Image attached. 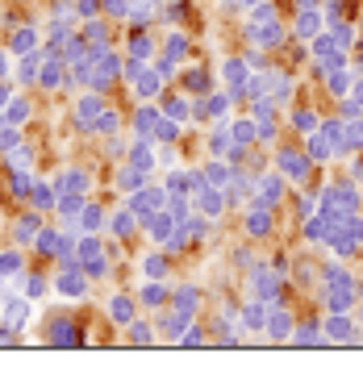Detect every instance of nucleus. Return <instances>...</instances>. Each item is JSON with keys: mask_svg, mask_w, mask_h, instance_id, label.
Segmentation results:
<instances>
[{"mask_svg": "<svg viewBox=\"0 0 363 367\" xmlns=\"http://www.w3.org/2000/svg\"><path fill=\"white\" fill-rule=\"evenodd\" d=\"M38 234H42V217H38V209H34V213H21V217H17V226H13V242H17V246H34Z\"/></svg>", "mask_w": 363, "mask_h": 367, "instance_id": "nucleus-12", "label": "nucleus"}, {"mask_svg": "<svg viewBox=\"0 0 363 367\" xmlns=\"http://www.w3.org/2000/svg\"><path fill=\"white\" fill-rule=\"evenodd\" d=\"M0 318L8 321L13 330H21V325H25V318H30V296H13V301H4Z\"/></svg>", "mask_w": 363, "mask_h": 367, "instance_id": "nucleus-18", "label": "nucleus"}, {"mask_svg": "<svg viewBox=\"0 0 363 367\" xmlns=\"http://www.w3.org/2000/svg\"><path fill=\"white\" fill-rule=\"evenodd\" d=\"M84 272H88V279H100V275L109 272V259H105V255H96V259H84Z\"/></svg>", "mask_w": 363, "mask_h": 367, "instance_id": "nucleus-53", "label": "nucleus"}, {"mask_svg": "<svg viewBox=\"0 0 363 367\" xmlns=\"http://www.w3.org/2000/svg\"><path fill=\"white\" fill-rule=\"evenodd\" d=\"M330 155H334V142H330L326 134L309 138V159H318V163H321V159H330Z\"/></svg>", "mask_w": 363, "mask_h": 367, "instance_id": "nucleus-47", "label": "nucleus"}, {"mask_svg": "<svg viewBox=\"0 0 363 367\" xmlns=\"http://www.w3.org/2000/svg\"><path fill=\"white\" fill-rule=\"evenodd\" d=\"M30 200H34V209H38V213H50V209L59 205V192H54L50 184H34V192H30Z\"/></svg>", "mask_w": 363, "mask_h": 367, "instance_id": "nucleus-31", "label": "nucleus"}, {"mask_svg": "<svg viewBox=\"0 0 363 367\" xmlns=\"http://www.w3.org/2000/svg\"><path fill=\"white\" fill-rule=\"evenodd\" d=\"M117 126H121V113L117 109H100V117H96V126H92V134L96 138H109V134H117Z\"/></svg>", "mask_w": 363, "mask_h": 367, "instance_id": "nucleus-28", "label": "nucleus"}, {"mask_svg": "<svg viewBox=\"0 0 363 367\" xmlns=\"http://www.w3.org/2000/svg\"><path fill=\"white\" fill-rule=\"evenodd\" d=\"M246 234H251V238H263V234H272V213H268V205H251Z\"/></svg>", "mask_w": 363, "mask_h": 367, "instance_id": "nucleus-22", "label": "nucleus"}, {"mask_svg": "<svg viewBox=\"0 0 363 367\" xmlns=\"http://www.w3.org/2000/svg\"><path fill=\"white\" fill-rule=\"evenodd\" d=\"M21 267H25L21 246H17V251H0V275H4V279H21Z\"/></svg>", "mask_w": 363, "mask_h": 367, "instance_id": "nucleus-29", "label": "nucleus"}, {"mask_svg": "<svg viewBox=\"0 0 363 367\" xmlns=\"http://www.w3.org/2000/svg\"><path fill=\"white\" fill-rule=\"evenodd\" d=\"M268 334H272L275 342L292 338V318H288V309H268Z\"/></svg>", "mask_w": 363, "mask_h": 367, "instance_id": "nucleus-23", "label": "nucleus"}, {"mask_svg": "<svg viewBox=\"0 0 363 367\" xmlns=\"http://www.w3.org/2000/svg\"><path fill=\"white\" fill-rule=\"evenodd\" d=\"M176 342H180V347H201V342H205V330L188 321V325H184V334H180V338H176Z\"/></svg>", "mask_w": 363, "mask_h": 367, "instance_id": "nucleus-51", "label": "nucleus"}, {"mask_svg": "<svg viewBox=\"0 0 363 367\" xmlns=\"http://www.w3.org/2000/svg\"><path fill=\"white\" fill-rule=\"evenodd\" d=\"M100 8H105V17H113V21H130V0H100Z\"/></svg>", "mask_w": 363, "mask_h": 367, "instance_id": "nucleus-48", "label": "nucleus"}, {"mask_svg": "<svg viewBox=\"0 0 363 367\" xmlns=\"http://www.w3.org/2000/svg\"><path fill=\"white\" fill-rule=\"evenodd\" d=\"M17 342H21V330H13V325L4 321V325H0V347H17Z\"/></svg>", "mask_w": 363, "mask_h": 367, "instance_id": "nucleus-57", "label": "nucleus"}, {"mask_svg": "<svg viewBox=\"0 0 363 367\" xmlns=\"http://www.w3.org/2000/svg\"><path fill=\"white\" fill-rule=\"evenodd\" d=\"M230 138H234V142H242V146H251V142L259 138V126H255V117H251V121H230Z\"/></svg>", "mask_w": 363, "mask_h": 367, "instance_id": "nucleus-37", "label": "nucleus"}, {"mask_svg": "<svg viewBox=\"0 0 363 367\" xmlns=\"http://www.w3.org/2000/svg\"><path fill=\"white\" fill-rule=\"evenodd\" d=\"M192 196H196V209H201L205 217H222V209H226V188L205 184V188H196Z\"/></svg>", "mask_w": 363, "mask_h": 367, "instance_id": "nucleus-9", "label": "nucleus"}, {"mask_svg": "<svg viewBox=\"0 0 363 367\" xmlns=\"http://www.w3.org/2000/svg\"><path fill=\"white\" fill-rule=\"evenodd\" d=\"M100 13V0H76V17H84V21H92Z\"/></svg>", "mask_w": 363, "mask_h": 367, "instance_id": "nucleus-56", "label": "nucleus"}, {"mask_svg": "<svg viewBox=\"0 0 363 367\" xmlns=\"http://www.w3.org/2000/svg\"><path fill=\"white\" fill-rule=\"evenodd\" d=\"M213 88V80H209V71H201V67H192L188 76H184V92H196V96H205V92Z\"/></svg>", "mask_w": 363, "mask_h": 367, "instance_id": "nucleus-36", "label": "nucleus"}, {"mask_svg": "<svg viewBox=\"0 0 363 367\" xmlns=\"http://www.w3.org/2000/svg\"><path fill=\"white\" fill-rule=\"evenodd\" d=\"M142 275L146 279H163L167 275V255H146L142 259Z\"/></svg>", "mask_w": 363, "mask_h": 367, "instance_id": "nucleus-41", "label": "nucleus"}, {"mask_svg": "<svg viewBox=\"0 0 363 367\" xmlns=\"http://www.w3.org/2000/svg\"><path fill=\"white\" fill-rule=\"evenodd\" d=\"M100 109H105L100 92H88V96H80V100H76V126H80V130H88V134H92V126H96Z\"/></svg>", "mask_w": 363, "mask_h": 367, "instance_id": "nucleus-11", "label": "nucleus"}, {"mask_svg": "<svg viewBox=\"0 0 363 367\" xmlns=\"http://www.w3.org/2000/svg\"><path fill=\"white\" fill-rule=\"evenodd\" d=\"M280 196H284V180L272 176V172H263V176L255 180V196H251V205H280Z\"/></svg>", "mask_w": 363, "mask_h": 367, "instance_id": "nucleus-10", "label": "nucleus"}, {"mask_svg": "<svg viewBox=\"0 0 363 367\" xmlns=\"http://www.w3.org/2000/svg\"><path fill=\"white\" fill-rule=\"evenodd\" d=\"M80 226L88 229V234H96V229L105 226V209H100V205H84V213H80Z\"/></svg>", "mask_w": 363, "mask_h": 367, "instance_id": "nucleus-40", "label": "nucleus"}, {"mask_svg": "<svg viewBox=\"0 0 363 367\" xmlns=\"http://www.w3.org/2000/svg\"><path fill=\"white\" fill-rule=\"evenodd\" d=\"M351 334H355V325L343 318V313H334V318L326 321V338H330V342H355Z\"/></svg>", "mask_w": 363, "mask_h": 367, "instance_id": "nucleus-27", "label": "nucleus"}, {"mask_svg": "<svg viewBox=\"0 0 363 367\" xmlns=\"http://www.w3.org/2000/svg\"><path fill=\"white\" fill-rule=\"evenodd\" d=\"M25 117H30V100L13 96V100L4 104V121H8V126H25Z\"/></svg>", "mask_w": 363, "mask_h": 367, "instance_id": "nucleus-34", "label": "nucleus"}, {"mask_svg": "<svg viewBox=\"0 0 363 367\" xmlns=\"http://www.w3.org/2000/svg\"><path fill=\"white\" fill-rule=\"evenodd\" d=\"M88 188H92V180H88V172H80V167H67L54 180V192H80V196H88Z\"/></svg>", "mask_w": 363, "mask_h": 367, "instance_id": "nucleus-14", "label": "nucleus"}, {"mask_svg": "<svg viewBox=\"0 0 363 367\" xmlns=\"http://www.w3.org/2000/svg\"><path fill=\"white\" fill-rule=\"evenodd\" d=\"M42 54H46V50H42ZM38 84H42L46 92H59V88H67V84H71V76H67V63H63L59 54H46V59H42Z\"/></svg>", "mask_w": 363, "mask_h": 367, "instance_id": "nucleus-4", "label": "nucleus"}, {"mask_svg": "<svg viewBox=\"0 0 363 367\" xmlns=\"http://www.w3.org/2000/svg\"><path fill=\"white\" fill-rule=\"evenodd\" d=\"M34 176H30V172H25V167H17V172H8V188H13V196H30V192H34Z\"/></svg>", "mask_w": 363, "mask_h": 367, "instance_id": "nucleus-38", "label": "nucleus"}, {"mask_svg": "<svg viewBox=\"0 0 363 367\" xmlns=\"http://www.w3.org/2000/svg\"><path fill=\"white\" fill-rule=\"evenodd\" d=\"M180 138V121H172V117H163L159 113V126H155V142H176Z\"/></svg>", "mask_w": 363, "mask_h": 367, "instance_id": "nucleus-45", "label": "nucleus"}, {"mask_svg": "<svg viewBox=\"0 0 363 367\" xmlns=\"http://www.w3.org/2000/svg\"><path fill=\"white\" fill-rule=\"evenodd\" d=\"M138 226H142V217H138L130 205H126V209H117V213L109 217V229H113V238H130Z\"/></svg>", "mask_w": 363, "mask_h": 367, "instance_id": "nucleus-15", "label": "nucleus"}, {"mask_svg": "<svg viewBox=\"0 0 363 367\" xmlns=\"http://www.w3.org/2000/svg\"><path fill=\"white\" fill-rule=\"evenodd\" d=\"M230 176H234V167H230L226 159H213V163L205 167V184H213V188H226Z\"/></svg>", "mask_w": 363, "mask_h": 367, "instance_id": "nucleus-32", "label": "nucleus"}, {"mask_svg": "<svg viewBox=\"0 0 363 367\" xmlns=\"http://www.w3.org/2000/svg\"><path fill=\"white\" fill-rule=\"evenodd\" d=\"M167 305H172L176 313H184V318H192V313H196V305H201V292H196L192 284H184V288L172 292V301H167Z\"/></svg>", "mask_w": 363, "mask_h": 367, "instance_id": "nucleus-16", "label": "nucleus"}, {"mask_svg": "<svg viewBox=\"0 0 363 367\" xmlns=\"http://www.w3.org/2000/svg\"><path fill=\"white\" fill-rule=\"evenodd\" d=\"M318 13H314V8H301V17H297V34H301V38H314V34H318Z\"/></svg>", "mask_w": 363, "mask_h": 367, "instance_id": "nucleus-46", "label": "nucleus"}, {"mask_svg": "<svg viewBox=\"0 0 363 367\" xmlns=\"http://www.w3.org/2000/svg\"><path fill=\"white\" fill-rule=\"evenodd\" d=\"M138 301H142L146 309H163V305L172 301V292H167V284H159V279H146V288L138 292Z\"/></svg>", "mask_w": 363, "mask_h": 367, "instance_id": "nucleus-19", "label": "nucleus"}, {"mask_svg": "<svg viewBox=\"0 0 363 367\" xmlns=\"http://www.w3.org/2000/svg\"><path fill=\"white\" fill-rule=\"evenodd\" d=\"M150 54H155V42L146 34H134L130 38V59H150Z\"/></svg>", "mask_w": 363, "mask_h": 367, "instance_id": "nucleus-49", "label": "nucleus"}, {"mask_svg": "<svg viewBox=\"0 0 363 367\" xmlns=\"http://www.w3.org/2000/svg\"><path fill=\"white\" fill-rule=\"evenodd\" d=\"M42 50H30V54H21V63H17V84H38V71H42Z\"/></svg>", "mask_w": 363, "mask_h": 367, "instance_id": "nucleus-17", "label": "nucleus"}, {"mask_svg": "<svg viewBox=\"0 0 363 367\" xmlns=\"http://www.w3.org/2000/svg\"><path fill=\"white\" fill-rule=\"evenodd\" d=\"M159 113H163V109H155V104H142V109L134 113V134H138V138H155Z\"/></svg>", "mask_w": 363, "mask_h": 367, "instance_id": "nucleus-20", "label": "nucleus"}, {"mask_svg": "<svg viewBox=\"0 0 363 367\" xmlns=\"http://www.w3.org/2000/svg\"><path fill=\"white\" fill-rule=\"evenodd\" d=\"M251 292H255L259 301L275 305V301H280V275L268 272V267H255V272H251Z\"/></svg>", "mask_w": 363, "mask_h": 367, "instance_id": "nucleus-7", "label": "nucleus"}, {"mask_svg": "<svg viewBox=\"0 0 363 367\" xmlns=\"http://www.w3.org/2000/svg\"><path fill=\"white\" fill-rule=\"evenodd\" d=\"M21 142V126H0V155H8Z\"/></svg>", "mask_w": 363, "mask_h": 367, "instance_id": "nucleus-50", "label": "nucleus"}, {"mask_svg": "<svg viewBox=\"0 0 363 367\" xmlns=\"http://www.w3.org/2000/svg\"><path fill=\"white\" fill-rule=\"evenodd\" d=\"M280 167H284V176H288V180H309V172H314L309 155H301V150H292V146H284V150H280Z\"/></svg>", "mask_w": 363, "mask_h": 367, "instance_id": "nucleus-8", "label": "nucleus"}, {"mask_svg": "<svg viewBox=\"0 0 363 367\" xmlns=\"http://www.w3.org/2000/svg\"><path fill=\"white\" fill-rule=\"evenodd\" d=\"M46 342H50V347H84L88 338H84V330L71 318H54L50 330H46Z\"/></svg>", "mask_w": 363, "mask_h": 367, "instance_id": "nucleus-3", "label": "nucleus"}, {"mask_svg": "<svg viewBox=\"0 0 363 367\" xmlns=\"http://www.w3.org/2000/svg\"><path fill=\"white\" fill-rule=\"evenodd\" d=\"M321 334H326V330H318L314 321H305V325H297V330H292V338H297L301 347H318V342H321Z\"/></svg>", "mask_w": 363, "mask_h": 367, "instance_id": "nucleus-42", "label": "nucleus"}, {"mask_svg": "<svg viewBox=\"0 0 363 367\" xmlns=\"http://www.w3.org/2000/svg\"><path fill=\"white\" fill-rule=\"evenodd\" d=\"M230 142H234V138H230V126L226 130H213V134H209V155H213V159H226Z\"/></svg>", "mask_w": 363, "mask_h": 367, "instance_id": "nucleus-43", "label": "nucleus"}, {"mask_svg": "<svg viewBox=\"0 0 363 367\" xmlns=\"http://www.w3.org/2000/svg\"><path fill=\"white\" fill-rule=\"evenodd\" d=\"M142 226H146V234H150V242H167L172 238V229H176V217H172V209L163 205V209H155L150 217H142Z\"/></svg>", "mask_w": 363, "mask_h": 367, "instance_id": "nucleus-6", "label": "nucleus"}, {"mask_svg": "<svg viewBox=\"0 0 363 367\" xmlns=\"http://www.w3.org/2000/svg\"><path fill=\"white\" fill-rule=\"evenodd\" d=\"M205 104H209V117H226V109H230V92H213V96H209Z\"/></svg>", "mask_w": 363, "mask_h": 367, "instance_id": "nucleus-52", "label": "nucleus"}, {"mask_svg": "<svg viewBox=\"0 0 363 367\" xmlns=\"http://www.w3.org/2000/svg\"><path fill=\"white\" fill-rule=\"evenodd\" d=\"M142 184H146V172L134 167V163H126V167L117 172V188H121V192H138Z\"/></svg>", "mask_w": 363, "mask_h": 367, "instance_id": "nucleus-30", "label": "nucleus"}, {"mask_svg": "<svg viewBox=\"0 0 363 367\" xmlns=\"http://www.w3.org/2000/svg\"><path fill=\"white\" fill-rule=\"evenodd\" d=\"M8 50H13V54H30V50H38V30H34V25H21V30H13V38H8Z\"/></svg>", "mask_w": 363, "mask_h": 367, "instance_id": "nucleus-24", "label": "nucleus"}, {"mask_svg": "<svg viewBox=\"0 0 363 367\" xmlns=\"http://www.w3.org/2000/svg\"><path fill=\"white\" fill-rule=\"evenodd\" d=\"M134 318H138V301L134 296H113V301H109V321H113V325L126 330Z\"/></svg>", "mask_w": 363, "mask_h": 367, "instance_id": "nucleus-13", "label": "nucleus"}, {"mask_svg": "<svg viewBox=\"0 0 363 367\" xmlns=\"http://www.w3.org/2000/svg\"><path fill=\"white\" fill-rule=\"evenodd\" d=\"M76 238H80V234L42 229V234H38V242H34V251H38V255H50V259H71V255H76Z\"/></svg>", "mask_w": 363, "mask_h": 367, "instance_id": "nucleus-1", "label": "nucleus"}, {"mask_svg": "<svg viewBox=\"0 0 363 367\" xmlns=\"http://www.w3.org/2000/svg\"><path fill=\"white\" fill-rule=\"evenodd\" d=\"M188 50H192V46H188V34H180V30H172V34H167V42H163V54L180 63V59H188Z\"/></svg>", "mask_w": 363, "mask_h": 367, "instance_id": "nucleus-33", "label": "nucleus"}, {"mask_svg": "<svg viewBox=\"0 0 363 367\" xmlns=\"http://www.w3.org/2000/svg\"><path fill=\"white\" fill-rule=\"evenodd\" d=\"M292 126H297V130H314V126H318V113H309V109H297V113H292Z\"/></svg>", "mask_w": 363, "mask_h": 367, "instance_id": "nucleus-55", "label": "nucleus"}, {"mask_svg": "<svg viewBox=\"0 0 363 367\" xmlns=\"http://www.w3.org/2000/svg\"><path fill=\"white\" fill-rule=\"evenodd\" d=\"M242 325H246V330H268V301L255 296V301L242 309Z\"/></svg>", "mask_w": 363, "mask_h": 367, "instance_id": "nucleus-26", "label": "nucleus"}, {"mask_svg": "<svg viewBox=\"0 0 363 367\" xmlns=\"http://www.w3.org/2000/svg\"><path fill=\"white\" fill-rule=\"evenodd\" d=\"M46 288H50V284H46V279H42V275H38V272L21 275V292H25V296H30V301H38V296H42Z\"/></svg>", "mask_w": 363, "mask_h": 367, "instance_id": "nucleus-44", "label": "nucleus"}, {"mask_svg": "<svg viewBox=\"0 0 363 367\" xmlns=\"http://www.w3.org/2000/svg\"><path fill=\"white\" fill-rule=\"evenodd\" d=\"M4 76H8V54L0 50V80H4Z\"/></svg>", "mask_w": 363, "mask_h": 367, "instance_id": "nucleus-58", "label": "nucleus"}, {"mask_svg": "<svg viewBox=\"0 0 363 367\" xmlns=\"http://www.w3.org/2000/svg\"><path fill=\"white\" fill-rule=\"evenodd\" d=\"M159 109H163V117H172V121H188V117H192V100L180 96V92H176V96H163Z\"/></svg>", "mask_w": 363, "mask_h": 367, "instance_id": "nucleus-21", "label": "nucleus"}, {"mask_svg": "<svg viewBox=\"0 0 363 367\" xmlns=\"http://www.w3.org/2000/svg\"><path fill=\"white\" fill-rule=\"evenodd\" d=\"M126 205L134 209L138 217H150L155 209H163V205H167V188H159V184H150V188H146V184H142L138 192H130V200H126Z\"/></svg>", "mask_w": 363, "mask_h": 367, "instance_id": "nucleus-2", "label": "nucleus"}, {"mask_svg": "<svg viewBox=\"0 0 363 367\" xmlns=\"http://www.w3.org/2000/svg\"><path fill=\"white\" fill-rule=\"evenodd\" d=\"M126 334H130L134 347H150V342H155V325H146V321H138V318L126 325Z\"/></svg>", "mask_w": 363, "mask_h": 367, "instance_id": "nucleus-39", "label": "nucleus"}, {"mask_svg": "<svg viewBox=\"0 0 363 367\" xmlns=\"http://www.w3.org/2000/svg\"><path fill=\"white\" fill-rule=\"evenodd\" d=\"M0 309H4V301H0Z\"/></svg>", "mask_w": 363, "mask_h": 367, "instance_id": "nucleus-61", "label": "nucleus"}, {"mask_svg": "<svg viewBox=\"0 0 363 367\" xmlns=\"http://www.w3.org/2000/svg\"><path fill=\"white\" fill-rule=\"evenodd\" d=\"M134 88H138V96H146V100H150L155 92L163 88V71H159V67H142V71H138V80H134Z\"/></svg>", "mask_w": 363, "mask_h": 367, "instance_id": "nucleus-25", "label": "nucleus"}, {"mask_svg": "<svg viewBox=\"0 0 363 367\" xmlns=\"http://www.w3.org/2000/svg\"><path fill=\"white\" fill-rule=\"evenodd\" d=\"M4 104H8V84H0V113H4Z\"/></svg>", "mask_w": 363, "mask_h": 367, "instance_id": "nucleus-59", "label": "nucleus"}, {"mask_svg": "<svg viewBox=\"0 0 363 367\" xmlns=\"http://www.w3.org/2000/svg\"><path fill=\"white\" fill-rule=\"evenodd\" d=\"M126 163H134V167H142L146 176H150V172H159V155H155V138H138V142H130V155H126Z\"/></svg>", "mask_w": 363, "mask_h": 367, "instance_id": "nucleus-5", "label": "nucleus"}, {"mask_svg": "<svg viewBox=\"0 0 363 367\" xmlns=\"http://www.w3.org/2000/svg\"><path fill=\"white\" fill-rule=\"evenodd\" d=\"M251 4H259V0H251Z\"/></svg>", "mask_w": 363, "mask_h": 367, "instance_id": "nucleus-60", "label": "nucleus"}, {"mask_svg": "<svg viewBox=\"0 0 363 367\" xmlns=\"http://www.w3.org/2000/svg\"><path fill=\"white\" fill-rule=\"evenodd\" d=\"M163 188H167V196H172V192H192V188H188V176H180V172L163 176Z\"/></svg>", "mask_w": 363, "mask_h": 367, "instance_id": "nucleus-54", "label": "nucleus"}, {"mask_svg": "<svg viewBox=\"0 0 363 367\" xmlns=\"http://www.w3.org/2000/svg\"><path fill=\"white\" fill-rule=\"evenodd\" d=\"M4 159H8V172H17V167H30V163H34V146H30V142H17V146L4 155Z\"/></svg>", "mask_w": 363, "mask_h": 367, "instance_id": "nucleus-35", "label": "nucleus"}]
</instances>
